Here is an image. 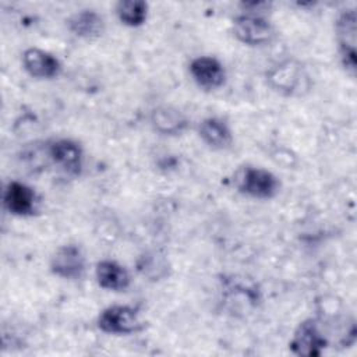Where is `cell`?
I'll use <instances>...</instances> for the list:
<instances>
[{"label": "cell", "mask_w": 357, "mask_h": 357, "mask_svg": "<svg viewBox=\"0 0 357 357\" xmlns=\"http://www.w3.org/2000/svg\"><path fill=\"white\" fill-rule=\"evenodd\" d=\"M233 35L236 39L247 46L268 45L273 36V25L261 14L243 13L233 20Z\"/></svg>", "instance_id": "4"}, {"label": "cell", "mask_w": 357, "mask_h": 357, "mask_svg": "<svg viewBox=\"0 0 357 357\" xmlns=\"http://www.w3.org/2000/svg\"><path fill=\"white\" fill-rule=\"evenodd\" d=\"M328 346V337L321 331L317 319L308 318L298 324L289 347L293 354L300 357H318Z\"/></svg>", "instance_id": "7"}, {"label": "cell", "mask_w": 357, "mask_h": 357, "mask_svg": "<svg viewBox=\"0 0 357 357\" xmlns=\"http://www.w3.org/2000/svg\"><path fill=\"white\" fill-rule=\"evenodd\" d=\"M95 276L99 287L109 291H124L131 283L126 266L113 259L99 261L95 268Z\"/></svg>", "instance_id": "13"}, {"label": "cell", "mask_w": 357, "mask_h": 357, "mask_svg": "<svg viewBox=\"0 0 357 357\" xmlns=\"http://www.w3.org/2000/svg\"><path fill=\"white\" fill-rule=\"evenodd\" d=\"M148 3L144 0H120L114 7L119 21L130 28L144 25L148 18Z\"/></svg>", "instance_id": "16"}, {"label": "cell", "mask_w": 357, "mask_h": 357, "mask_svg": "<svg viewBox=\"0 0 357 357\" xmlns=\"http://www.w3.org/2000/svg\"><path fill=\"white\" fill-rule=\"evenodd\" d=\"M190 74L194 82L205 91H215L226 81L223 64L212 56H199L190 63Z\"/></svg>", "instance_id": "10"}, {"label": "cell", "mask_w": 357, "mask_h": 357, "mask_svg": "<svg viewBox=\"0 0 357 357\" xmlns=\"http://www.w3.org/2000/svg\"><path fill=\"white\" fill-rule=\"evenodd\" d=\"M151 124L159 134L178 135L187 128L188 120L176 107L159 106L151 113Z\"/></svg>", "instance_id": "15"}, {"label": "cell", "mask_w": 357, "mask_h": 357, "mask_svg": "<svg viewBox=\"0 0 357 357\" xmlns=\"http://www.w3.org/2000/svg\"><path fill=\"white\" fill-rule=\"evenodd\" d=\"M86 269V258L82 248L77 244L59 247L50 258V272L61 279H81Z\"/></svg>", "instance_id": "8"}, {"label": "cell", "mask_w": 357, "mask_h": 357, "mask_svg": "<svg viewBox=\"0 0 357 357\" xmlns=\"http://www.w3.org/2000/svg\"><path fill=\"white\" fill-rule=\"evenodd\" d=\"M198 135L205 145L216 151L226 149L233 142V132L229 124L216 116L206 117L198 124Z\"/></svg>", "instance_id": "14"}, {"label": "cell", "mask_w": 357, "mask_h": 357, "mask_svg": "<svg viewBox=\"0 0 357 357\" xmlns=\"http://www.w3.org/2000/svg\"><path fill=\"white\" fill-rule=\"evenodd\" d=\"M269 85L287 96L303 95L310 89V79L304 68L296 60H284L273 66L268 74Z\"/></svg>", "instance_id": "2"}, {"label": "cell", "mask_w": 357, "mask_h": 357, "mask_svg": "<svg viewBox=\"0 0 357 357\" xmlns=\"http://www.w3.org/2000/svg\"><path fill=\"white\" fill-rule=\"evenodd\" d=\"M233 184L238 192L255 199H271L280 190V181L272 172L250 165L236 170Z\"/></svg>", "instance_id": "1"}, {"label": "cell", "mask_w": 357, "mask_h": 357, "mask_svg": "<svg viewBox=\"0 0 357 357\" xmlns=\"http://www.w3.org/2000/svg\"><path fill=\"white\" fill-rule=\"evenodd\" d=\"M105 20L95 10H79L68 17L67 28L77 38L85 40L99 39L105 32Z\"/></svg>", "instance_id": "12"}, {"label": "cell", "mask_w": 357, "mask_h": 357, "mask_svg": "<svg viewBox=\"0 0 357 357\" xmlns=\"http://www.w3.org/2000/svg\"><path fill=\"white\" fill-rule=\"evenodd\" d=\"M98 328L109 335H131L144 329V321L137 308L114 304L100 311L96 319Z\"/></svg>", "instance_id": "3"}, {"label": "cell", "mask_w": 357, "mask_h": 357, "mask_svg": "<svg viewBox=\"0 0 357 357\" xmlns=\"http://www.w3.org/2000/svg\"><path fill=\"white\" fill-rule=\"evenodd\" d=\"M335 32L342 66L346 73L354 77L356 74V35H357V15L354 8L342 11L335 22Z\"/></svg>", "instance_id": "6"}, {"label": "cell", "mask_w": 357, "mask_h": 357, "mask_svg": "<svg viewBox=\"0 0 357 357\" xmlns=\"http://www.w3.org/2000/svg\"><path fill=\"white\" fill-rule=\"evenodd\" d=\"M49 160L64 174L78 177L84 167V149L71 138H56L47 142L45 149Z\"/></svg>", "instance_id": "5"}, {"label": "cell", "mask_w": 357, "mask_h": 357, "mask_svg": "<svg viewBox=\"0 0 357 357\" xmlns=\"http://www.w3.org/2000/svg\"><path fill=\"white\" fill-rule=\"evenodd\" d=\"M22 67L33 78L52 79L61 73L60 60L47 50L28 47L22 53Z\"/></svg>", "instance_id": "11"}, {"label": "cell", "mask_w": 357, "mask_h": 357, "mask_svg": "<svg viewBox=\"0 0 357 357\" xmlns=\"http://www.w3.org/2000/svg\"><path fill=\"white\" fill-rule=\"evenodd\" d=\"M4 208L14 216H32L38 211V195L32 187L13 180L4 188Z\"/></svg>", "instance_id": "9"}]
</instances>
